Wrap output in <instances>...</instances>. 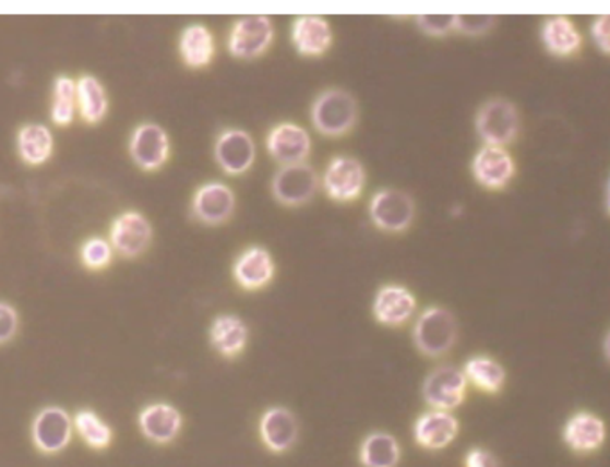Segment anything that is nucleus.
Here are the masks:
<instances>
[{"label":"nucleus","instance_id":"1","mask_svg":"<svg viewBox=\"0 0 610 467\" xmlns=\"http://www.w3.org/2000/svg\"><path fill=\"white\" fill-rule=\"evenodd\" d=\"M310 119L319 133L340 139L351 133L358 122V103L348 89L327 88L315 97Z\"/></svg>","mask_w":610,"mask_h":467},{"label":"nucleus","instance_id":"2","mask_svg":"<svg viewBox=\"0 0 610 467\" xmlns=\"http://www.w3.org/2000/svg\"><path fill=\"white\" fill-rule=\"evenodd\" d=\"M412 338L417 351L424 357H444L457 344V318L444 307H430L417 318Z\"/></svg>","mask_w":610,"mask_h":467},{"label":"nucleus","instance_id":"3","mask_svg":"<svg viewBox=\"0 0 610 467\" xmlns=\"http://www.w3.org/2000/svg\"><path fill=\"white\" fill-rule=\"evenodd\" d=\"M522 117L517 106L509 99H489L478 108L475 130L486 145L505 147L519 134Z\"/></svg>","mask_w":610,"mask_h":467},{"label":"nucleus","instance_id":"4","mask_svg":"<svg viewBox=\"0 0 610 467\" xmlns=\"http://www.w3.org/2000/svg\"><path fill=\"white\" fill-rule=\"evenodd\" d=\"M369 219L380 231L403 234L416 219V203L405 190L383 189L372 195Z\"/></svg>","mask_w":610,"mask_h":467},{"label":"nucleus","instance_id":"5","mask_svg":"<svg viewBox=\"0 0 610 467\" xmlns=\"http://www.w3.org/2000/svg\"><path fill=\"white\" fill-rule=\"evenodd\" d=\"M319 189H321V179L318 170L307 161L282 167L271 181L274 200L287 208H298L310 203Z\"/></svg>","mask_w":610,"mask_h":467},{"label":"nucleus","instance_id":"6","mask_svg":"<svg viewBox=\"0 0 610 467\" xmlns=\"http://www.w3.org/2000/svg\"><path fill=\"white\" fill-rule=\"evenodd\" d=\"M368 183V172L362 161L352 156H333L324 170L323 184L330 200L335 203H351L362 195Z\"/></svg>","mask_w":610,"mask_h":467},{"label":"nucleus","instance_id":"7","mask_svg":"<svg viewBox=\"0 0 610 467\" xmlns=\"http://www.w3.org/2000/svg\"><path fill=\"white\" fill-rule=\"evenodd\" d=\"M274 36H276V29L268 16H242L231 25L228 50L237 60H256L271 49Z\"/></svg>","mask_w":610,"mask_h":467},{"label":"nucleus","instance_id":"8","mask_svg":"<svg viewBox=\"0 0 610 467\" xmlns=\"http://www.w3.org/2000/svg\"><path fill=\"white\" fill-rule=\"evenodd\" d=\"M72 435H74V423L65 408H41L31 424V441L44 455H58L65 452L72 443Z\"/></svg>","mask_w":610,"mask_h":467},{"label":"nucleus","instance_id":"9","mask_svg":"<svg viewBox=\"0 0 610 467\" xmlns=\"http://www.w3.org/2000/svg\"><path fill=\"white\" fill-rule=\"evenodd\" d=\"M467 385L469 383L462 369L455 366H441L433 369L422 382V399L432 410L453 412L466 402Z\"/></svg>","mask_w":610,"mask_h":467},{"label":"nucleus","instance_id":"10","mask_svg":"<svg viewBox=\"0 0 610 467\" xmlns=\"http://www.w3.org/2000/svg\"><path fill=\"white\" fill-rule=\"evenodd\" d=\"M153 240V226L140 212H124L111 223L109 244L124 259H139L149 249Z\"/></svg>","mask_w":610,"mask_h":467},{"label":"nucleus","instance_id":"11","mask_svg":"<svg viewBox=\"0 0 610 467\" xmlns=\"http://www.w3.org/2000/svg\"><path fill=\"white\" fill-rule=\"evenodd\" d=\"M215 161L228 176H242L251 170L256 159V145L248 131L224 130L215 140Z\"/></svg>","mask_w":610,"mask_h":467},{"label":"nucleus","instance_id":"12","mask_svg":"<svg viewBox=\"0 0 610 467\" xmlns=\"http://www.w3.org/2000/svg\"><path fill=\"white\" fill-rule=\"evenodd\" d=\"M130 155L142 170L153 172L162 169L169 161V134L154 122L136 125L130 139Z\"/></svg>","mask_w":610,"mask_h":467},{"label":"nucleus","instance_id":"13","mask_svg":"<svg viewBox=\"0 0 610 467\" xmlns=\"http://www.w3.org/2000/svg\"><path fill=\"white\" fill-rule=\"evenodd\" d=\"M471 172L483 189L503 190L516 178V161L505 147L483 145L473 158Z\"/></svg>","mask_w":610,"mask_h":467},{"label":"nucleus","instance_id":"14","mask_svg":"<svg viewBox=\"0 0 610 467\" xmlns=\"http://www.w3.org/2000/svg\"><path fill=\"white\" fill-rule=\"evenodd\" d=\"M268 155L274 161L284 165L304 164L312 153V139L303 125L294 122H282L268 131L265 139Z\"/></svg>","mask_w":610,"mask_h":467},{"label":"nucleus","instance_id":"15","mask_svg":"<svg viewBox=\"0 0 610 467\" xmlns=\"http://www.w3.org/2000/svg\"><path fill=\"white\" fill-rule=\"evenodd\" d=\"M417 299L405 285H383L372 301V315L378 324L399 328L416 315Z\"/></svg>","mask_w":610,"mask_h":467},{"label":"nucleus","instance_id":"16","mask_svg":"<svg viewBox=\"0 0 610 467\" xmlns=\"http://www.w3.org/2000/svg\"><path fill=\"white\" fill-rule=\"evenodd\" d=\"M235 208L237 197L234 190L220 181L201 184L192 197V214L208 226L228 223L234 217Z\"/></svg>","mask_w":610,"mask_h":467},{"label":"nucleus","instance_id":"17","mask_svg":"<svg viewBox=\"0 0 610 467\" xmlns=\"http://www.w3.org/2000/svg\"><path fill=\"white\" fill-rule=\"evenodd\" d=\"M461 432V423L453 412L428 410L416 419L412 427L414 441L417 446L428 452H441L455 443Z\"/></svg>","mask_w":610,"mask_h":467},{"label":"nucleus","instance_id":"18","mask_svg":"<svg viewBox=\"0 0 610 467\" xmlns=\"http://www.w3.org/2000/svg\"><path fill=\"white\" fill-rule=\"evenodd\" d=\"M259 433L268 452L276 455L290 452L299 439L298 418L285 407L267 408L260 418Z\"/></svg>","mask_w":610,"mask_h":467},{"label":"nucleus","instance_id":"19","mask_svg":"<svg viewBox=\"0 0 610 467\" xmlns=\"http://www.w3.org/2000/svg\"><path fill=\"white\" fill-rule=\"evenodd\" d=\"M607 427L596 414L581 410L573 414L562 428V441L571 452L589 455L606 444Z\"/></svg>","mask_w":610,"mask_h":467},{"label":"nucleus","instance_id":"20","mask_svg":"<svg viewBox=\"0 0 610 467\" xmlns=\"http://www.w3.org/2000/svg\"><path fill=\"white\" fill-rule=\"evenodd\" d=\"M139 427L151 443L165 446L178 439L183 428V416L169 403H151L139 414Z\"/></svg>","mask_w":610,"mask_h":467},{"label":"nucleus","instance_id":"21","mask_svg":"<svg viewBox=\"0 0 610 467\" xmlns=\"http://www.w3.org/2000/svg\"><path fill=\"white\" fill-rule=\"evenodd\" d=\"M276 274L273 254L267 249L253 246L239 254L235 260L234 278L243 290L256 292L267 287Z\"/></svg>","mask_w":610,"mask_h":467},{"label":"nucleus","instance_id":"22","mask_svg":"<svg viewBox=\"0 0 610 467\" xmlns=\"http://www.w3.org/2000/svg\"><path fill=\"white\" fill-rule=\"evenodd\" d=\"M294 49L307 58H319L332 49V24L319 15L298 16L290 29Z\"/></svg>","mask_w":610,"mask_h":467},{"label":"nucleus","instance_id":"23","mask_svg":"<svg viewBox=\"0 0 610 467\" xmlns=\"http://www.w3.org/2000/svg\"><path fill=\"white\" fill-rule=\"evenodd\" d=\"M541 40L546 50L557 58L578 55L584 45L582 33L567 16H548L541 25Z\"/></svg>","mask_w":610,"mask_h":467},{"label":"nucleus","instance_id":"24","mask_svg":"<svg viewBox=\"0 0 610 467\" xmlns=\"http://www.w3.org/2000/svg\"><path fill=\"white\" fill-rule=\"evenodd\" d=\"M249 328L237 315H218L210 326V343L220 357L235 358L248 346Z\"/></svg>","mask_w":610,"mask_h":467},{"label":"nucleus","instance_id":"25","mask_svg":"<svg viewBox=\"0 0 610 467\" xmlns=\"http://www.w3.org/2000/svg\"><path fill=\"white\" fill-rule=\"evenodd\" d=\"M179 56L190 69H204L215 58V36L203 24L184 27L179 36Z\"/></svg>","mask_w":610,"mask_h":467},{"label":"nucleus","instance_id":"26","mask_svg":"<svg viewBox=\"0 0 610 467\" xmlns=\"http://www.w3.org/2000/svg\"><path fill=\"white\" fill-rule=\"evenodd\" d=\"M362 467H397L402 460V446L393 433L372 432L358 447Z\"/></svg>","mask_w":610,"mask_h":467},{"label":"nucleus","instance_id":"27","mask_svg":"<svg viewBox=\"0 0 610 467\" xmlns=\"http://www.w3.org/2000/svg\"><path fill=\"white\" fill-rule=\"evenodd\" d=\"M462 373L467 383H471L478 391L486 394H500L505 387L506 371L502 363L487 355H477L464 363Z\"/></svg>","mask_w":610,"mask_h":467},{"label":"nucleus","instance_id":"28","mask_svg":"<svg viewBox=\"0 0 610 467\" xmlns=\"http://www.w3.org/2000/svg\"><path fill=\"white\" fill-rule=\"evenodd\" d=\"M16 149L25 164H45L55 151V136L45 124L22 125L16 134Z\"/></svg>","mask_w":610,"mask_h":467},{"label":"nucleus","instance_id":"29","mask_svg":"<svg viewBox=\"0 0 610 467\" xmlns=\"http://www.w3.org/2000/svg\"><path fill=\"white\" fill-rule=\"evenodd\" d=\"M77 83V111L88 124H97L108 113V94L95 75H81Z\"/></svg>","mask_w":610,"mask_h":467},{"label":"nucleus","instance_id":"30","mask_svg":"<svg viewBox=\"0 0 610 467\" xmlns=\"http://www.w3.org/2000/svg\"><path fill=\"white\" fill-rule=\"evenodd\" d=\"M72 423H74L75 433L80 435L81 441L95 452L108 450L113 443L111 427L106 423L105 419L100 418L99 414L89 410V408L77 410L72 418Z\"/></svg>","mask_w":610,"mask_h":467},{"label":"nucleus","instance_id":"31","mask_svg":"<svg viewBox=\"0 0 610 467\" xmlns=\"http://www.w3.org/2000/svg\"><path fill=\"white\" fill-rule=\"evenodd\" d=\"M77 113V83L69 75H58L52 86L50 119L56 125H70Z\"/></svg>","mask_w":610,"mask_h":467},{"label":"nucleus","instance_id":"32","mask_svg":"<svg viewBox=\"0 0 610 467\" xmlns=\"http://www.w3.org/2000/svg\"><path fill=\"white\" fill-rule=\"evenodd\" d=\"M113 253L109 240L103 239V237H94V239H88L85 244L81 246V262L86 268L100 271V268H106L111 264Z\"/></svg>","mask_w":610,"mask_h":467},{"label":"nucleus","instance_id":"33","mask_svg":"<svg viewBox=\"0 0 610 467\" xmlns=\"http://www.w3.org/2000/svg\"><path fill=\"white\" fill-rule=\"evenodd\" d=\"M455 21L457 15H419L416 24L424 35L442 38L455 31Z\"/></svg>","mask_w":610,"mask_h":467},{"label":"nucleus","instance_id":"34","mask_svg":"<svg viewBox=\"0 0 610 467\" xmlns=\"http://www.w3.org/2000/svg\"><path fill=\"white\" fill-rule=\"evenodd\" d=\"M498 24L497 16L492 15H457L455 31L466 36L486 35Z\"/></svg>","mask_w":610,"mask_h":467},{"label":"nucleus","instance_id":"35","mask_svg":"<svg viewBox=\"0 0 610 467\" xmlns=\"http://www.w3.org/2000/svg\"><path fill=\"white\" fill-rule=\"evenodd\" d=\"M19 332V313L10 303L0 301V344H8Z\"/></svg>","mask_w":610,"mask_h":467},{"label":"nucleus","instance_id":"36","mask_svg":"<svg viewBox=\"0 0 610 467\" xmlns=\"http://www.w3.org/2000/svg\"><path fill=\"white\" fill-rule=\"evenodd\" d=\"M590 36H593L596 47H598L603 55H609V15H607V13L596 16L595 21H593V24H590Z\"/></svg>","mask_w":610,"mask_h":467},{"label":"nucleus","instance_id":"37","mask_svg":"<svg viewBox=\"0 0 610 467\" xmlns=\"http://www.w3.org/2000/svg\"><path fill=\"white\" fill-rule=\"evenodd\" d=\"M464 467H502V464L486 447H471L464 458Z\"/></svg>","mask_w":610,"mask_h":467}]
</instances>
